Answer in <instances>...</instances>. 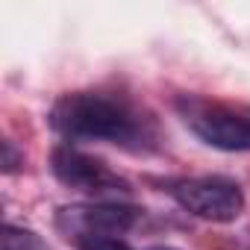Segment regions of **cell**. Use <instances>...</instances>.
I'll list each match as a JSON object with an SVG mask.
<instances>
[{"label": "cell", "instance_id": "obj_2", "mask_svg": "<svg viewBox=\"0 0 250 250\" xmlns=\"http://www.w3.org/2000/svg\"><path fill=\"white\" fill-rule=\"evenodd\" d=\"M174 109L203 145L224 153L250 150V118L232 112L229 106L200 94H180L174 100Z\"/></svg>", "mask_w": 250, "mask_h": 250}, {"label": "cell", "instance_id": "obj_1", "mask_svg": "<svg viewBox=\"0 0 250 250\" xmlns=\"http://www.w3.org/2000/svg\"><path fill=\"white\" fill-rule=\"evenodd\" d=\"M50 127L71 142H106L130 150L156 142V124L136 100L97 88L62 94L50 109Z\"/></svg>", "mask_w": 250, "mask_h": 250}, {"label": "cell", "instance_id": "obj_5", "mask_svg": "<svg viewBox=\"0 0 250 250\" xmlns=\"http://www.w3.org/2000/svg\"><path fill=\"white\" fill-rule=\"evenodd\" d=\"M142 209L127 203H83V206H65L56 215V227L68 241H77L83 235H121L139 224Z\"/></svg>", "mask_w": 250, "mask_h": 250}, {"label": "cell", "instance_id": "obj_4", "mask_svg": "<svg viewBox=\"0 0 250 250\" xmlns=\"http://www.w3.org/2000/svg\"><path fill=\"white\" fill-rule=\"evenodd\" d=\"M50 171L65 188H74L91 197H118V194L127 197L133 191V186L118 171H112L103 159L88 156L71 145H59L50 153Z\"/></svg>", "mask_w": 250, "mask_h": 250}, {"label": "cell", "instance_id": "obj_7", "mask_svg": "<svg viewBox=\"0 0 250 250\" xmlns=\"http://www.w3.org/2000/svg\"><path fill=\"white\" fill-rule=\"evenodd\" d=\"M74 244H77V250H133L118 235H83Z\"/></svg>", "mask_w": 250, "mask_h": 250}, {"label": "cell", "instance_id": "obj_3", "mask_svg": "<svg viewBox=\"0 0 250 250\" xmlns=\"http://www.w3.org/2000/svg\"><path fill=\"white\" fill-rule=\"evenodd\" d=\"M168 194L194 218L212 224H229L244 212V191L235 180L206 174V177H180L168 183Z\"/></svg>", "mask_w": 250, "mask_h": 250}, {"label": "cell", "instance_id": "obj_9", "mask_svg": "<svg viewBox=\"0 0 250 250\" xmlns=\"http://www.w3.org/2000/svg\"><path fill=\"white\" fill-rule=\"evenodd\" d=\"M150 250H177V247H165V244H156V247H150Z\"/></svg>", "mask_w": 250, "mask_h": 250}, {"label": "cell", "instance_id": "obj_8", "mask_svg": "<svg viewBox=\"0 0 250 250\" xmlns=\"http://www.w3.org/2000/svg\"><path fill=\"white\" fill-rule=\"evenodd\" d=\"M21 165H24V153H18L15 145L6 139V142H3V171L12 174V171H18Z\"/></svg>", "mask_w": 250, "mask_h": 250}, {"label": "cell", "instance_id": "obj_6", "mask_svg": "<svg viewBox=\"0 0 250 250\" xmlns=\"http://www.w3.org/2000/svg\"><path fill=\"white\" fill-rule=\"evenodd\" d=\"M3 250H44V244L33 229L6 224L3 227Z\"/></svg>", "mask_w": 250, "mask_h": 250}]
</instances>
